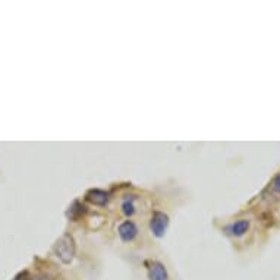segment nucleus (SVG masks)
Masks as SVG:
<instances>
[{"instance_id":"1","label":"nucleus","mask_w":280,"mask_h":280,"mask_svg":"<svg viewBox=\"0 0 280 280\" xmlns=\"http://www.w3.org/2000/svg\"><path fill=\"white\" fill-rule=\"evenodd\" d=\"M53 251H54V255L63 264H71L75 257V251H77L75 240H74L72 235L65 234L62 238H59L53 246Z\"/></svg>"},{"instance_id":"2","label":"nucleus","mask_w":280,"mask_h":280,"mask_svg":"<svg viewBox=\"0 0 280 280\" xmlns=\"http://www.w3.org/2000/svg\"><path fill=\"white\" fill-rule=\"evenodd\" d=\"M169 228V216L163 211H154L150 220V231L157 238L164 236Z\"/></svg>"},{"instance_id":"3","label":"nucleus","mask_w":280,"mask_h":280,"mask_svg":"<svg viewBox=\"0 0 280 280\" xmlns=\"http://www.w3.org/2000/svg\"><path fill=\"white\" fill-rule=\"evenodd\" d=\"M148 280H169V273L160 261H148L147 263Z\"/></svg>"},{"instance_id":"4","label":"nucleus","mask_w":280,"mask_h":280,"mask_svg":"<svg viewBox=\"0 0 280 280\" xmlns=\"http://www.w3.org/2000/svg\"><path fill=\"white\" fill-rule=\"evenodd\" d=\"M118 232H119V236L123 242H132L138 236V228L134 222L126 220L119 226Z\"/></svg>"},{"instance_id":"5","label":"nucleus","mask_w":280,"mask_h":280,"mask_svg":"<svg viewBox=\"0 0 280 280\" xmlns=\"http://www.w3.org/2000/svg\"><path fill=\"white\" fill-rule=\"evenodd\" d=\"M85 198L94 205H106L109 201V192H106L103 189H90L85 194Z\"/></svg>"},{"instance_id":"6","label":"nucleus","mask_w":280,"mask_h":280,"mask_svg":"<svg viewBox=\"0 0 280 280\" xmlns=\"http://www.w3.org/2000/svg\"><path fill=\"white\" fill-rule=\"evenodd\" d=\"M248 229H249V220L242 219V220H238V222L232 223L226 231L232 235V236L240 238V236H243V235L248 232Z\"/></svg>"},{"instance_id":"7","label":"nucleus","mask_w":280,"mask_h":280,"mask_svg":"<svg viewBox=\"0 0 280 280\" xmlns=\"http://www.w3.org/2000/svg\"><path fill=\"white\" fill-rule=\"evenodd\" d=\"M84 213H85V205L81 204L80 201H75V202L71 205V210H69L68 216L71 217V220H78L80 216L84 214Z\"/></svg>"},{"instance_id":"8","label":"nucleus","mask_w":280,"mask_h":280,"mask_svg":"<svg viewBox=\"0 0 280 280\" xmlns=\"http://www.w3.org/2000/svg\"><path fill=\"white\" fill-rule=\"evenodd\" d=\"M122 213L125 214V216H132L134 213H135V207H134V204H132V201H125L123 204H122Z\"/></svg>"},{"instance_id":"9","label":"nucleus","mask_w":280,"mask_h":280,"mask_svg":"<svg viewBox=\"0 0 280 280\" xmlns=\"http://www.w3.org/2000/svg\"><path fill=\"white\" fill-rule=\"evenodd\" d=\"M13 280H31V276H30V273L25 270V272H21V273H18L16 276H15V279Z\"/></svg>"},{"instance_id":"10","label":"nucleus","mask_w":280,"mask_h":280,"mask_svg":"<svg viewBox=\"0 0 280 280\" xmlns=\"http://www.w3.org/2000/svg\"><path fill=\"white\" fill-rule=\"evenodd\" d=\"M273 189H275L276 192H280V175H278V176L275 178V181H273Z\"/></svg>"},{"instance_id":"11","label":"nucleus","mask_w":280,"mask_h":280,"mask_svg":"<svg viewBox=\"0 0 280 280\" xmlns=\"http://www.w3.org/2000/svg\"><path fill=\"white\" fill-rule=\"evenodd\" d=\"M36 280H53V278H51L50 275H47V273H43V275H40Z\"/></svg>"}]
</instances>
